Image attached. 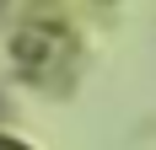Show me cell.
Returning <instances> with one entry per match:
<instances>
[{
  "label": "cell",
  "mask_w": 156,
  "mask_h": 150,
  "mask_svg": "<svg viewBox=\"0 0 156 150\" xmlns=\"http://www.w3.org/2000/svg\"><path fill=\"white\" fill-rule=\"evenodd\" d=\"M0 150H22V145H5V139H0Z\"/></svg>",
  "instance_id": "6da1fadb"
}]
</instances>
